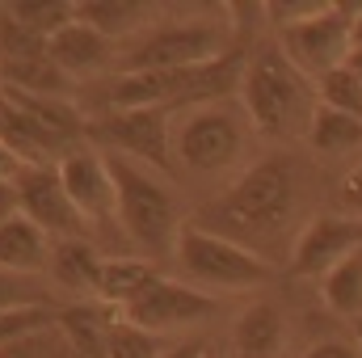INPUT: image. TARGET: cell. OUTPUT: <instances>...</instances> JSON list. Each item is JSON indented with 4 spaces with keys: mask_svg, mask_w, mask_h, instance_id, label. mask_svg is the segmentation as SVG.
Wrapping results in <instances>:
<instances>
[{
    "mask_svg": "<svg viewBox=\"0 0 362 358\" xmlns=\"http://www.w3.org/2000/svg\"><path fill=\"white\" fill-rule=\"evenodd\" d=\"M291 215H295V169L286 156H266L249 165L194 224L228 241H240V236H278L291 224Z\"/></svg>",
    "mask_w": 362,
    "mask_h": 358,
    "instance_id": "obj_1",
    "label": "cell"
},
{
    "mask_svg": "<svg viewBox=\"0 0 362 358\" xmlns=\"http://www.w3.org/2000/svg\"><path fill=\"white\" fill-rule=\"evenodd\" d=\"M101 156L114 178V207H118L122 241L135 245L139 258H169L177 249V232L185 224L177 215L173 190L160 181L156 169L131 156H118V152H101Z\"/></svg>",
    "mask_w": 362,
    "mask_h": 358,
    "instance_id": "obj_2",
    "label": "cell"
},
{
    "mask_svg": "<svg viewBox=\"0 0 362 358\" xmlns=\"http://www.w3.org/2000/svg\"><path fill=\"white\" fill-rule=\"evenodd\" d=\"M316 81H308L278 47H257L249 51L245 81H240V110L249 114L253 131L286 139L303 135L316 114Z\"/></svg>",
    "mask_w": 362,
    "mask_h": 358,
    "instance_id": "obj_3",
    "label": "cell"
},
{
    "mask_svg": "<svg viewBox=\"0 0 362 358\" xmlns=\"http://www.w3.org/2000/svg\"><path fill=\"white\" fill-rule=\"evenodd\" d=\"M177 270L189 278V287L215 295V291H257L274 278V266L249 245L228 241L219 232H206L202 224L185 219L173 249Z\"/></svg>",
    "mask_w": 362,
    "mask_h": 358,
    "instance_id": "obj_4",
    "label": "cell"
},
{
    "mask_svg": "<svg viewBox=\"0 0 362 358\" xmlns=\"http://www.w3.org/2000/svg\"><path fill=\"white\" fill-rule=\"evenodd\" d=\"M249 127V114L232 101L198 105L173 127V156L189 173H223L245 156Z\"/></svg>",
    "mask_w": 362,
    "mask_h": 358,
    "instance_id": "obj_5",
    "label": "cell"
},
{
    "mask_svg": "<svg viewBox=\"0 0 362 358\" xmlns=\"http://www.w3.org/2000/svg\"><path fill=\"white\" fill-rule=\"evenodd\" d=\"M228 55V34L211 21H173L148 30L122 59V72H177Z\"/></svg>",
    "mask_w": 362,
    "mask_h": 358,
    "instance_id": "obj_6",
    "label": "cell"
},
{
    "mask_svg": "<svg viewBox=\"0 0 362 358\" xmlns=\"http://www.w3.org/2000/svg\"><path fill=\"white\" fill-rule=\"evenodd\" d=\"M89 135L105 144V152L131 156L156 173H169V165H173L169 110H110L97 122H89Z\"/></svg>",
    "mask_w": 362,
    "mask_h": 358,
    "instance_id": "obj_7",
    "label": "cell"
},
{
    "mask_svg": "<svg viewBox=\"0 0 362 358\" xmlns=\"http://www.w3.org/2000/svg\"><path fill=\"white\" fill-rule=\"evenodd\" d=\"M13 190H17V211L34 219L51 241H93L89 219L76 211V202L64 190L59 165H25Z\"/></svg>",
    "mask_w": 362,
    "mask_h": 358,
    "instance_id": "obj_8",
    "label": "cell"
},
{
    "mask_svg": "<svg viewBox=\"0 0 362 358\" xmlns=\"http://www.w3.org/2000/svg\"><path fill=\"white\" fill-rule=\"evenodd\" d=\"M350 25H354V21L341 17L337 4H329V8L316 13V17L278 30V51H282L308 81H320V76H329L333 68H341V64L350 59V51H354Z\"/></svg>",
    "mask_w": 362,
    "mask_h": 358,
    "instance_id": "obj_9",
    "label": "cell"
},
{
    "mask_svg": "<svg viewBox=\"0 0 362 358\" xmlns=\"http://www.w3.org/2000/svg\"><path fill=\"white\" fill-rule=\"evenodd\" d=\"M219 308L215 295L189 287V282H177V278H160L131 304L122 308V321H131L135 329H148V333H177L185 325H202L211 312Z\"/></svg>",
    "mask_w": 362,
    "mask_h": 358,
    "instance_id": "obj_10",
    "label": "cell"
},
{
    "mask_svg": "<svg viewBox=\"0 0 362 358\" xmlns=\"http://www.w3.org/2000/svg\"><path fill=\"white\" fill-rule=\"evenodd\" d=\"M362 249V219L358 215H320L312 219L295 249H291V270L308 278H325L329 270Z\"/></svg>",
    "mask_w": 362,
    "mask_h": 358,
    "instance_id": "obj_11",
    "label": "cell"
},
{
    "mask_svg": "<svg viewBox=\"0 0 362 358\" xmlns=\"http://www.w3.org/2000/svg\"><path fill=\"white\" fill-rule=\"evenodd\" d=\"M59 178H64L68 198L76 202V211L89 219V228H101V224H114V228H118L114 178H110L101 152H93V148H72V152L59 161ZM118 232H122V228H118Z\"/></svg>",
    "mask_w": 362,
    "mask_h": 358,
    "instance_id": "obj_12",
    "label": "cell"
},
{
    "mask_svg": "<svg viewBox=\"0 0 362 358\" xmlns=\"http://www.w3.org/2000/svg\"><path fill=\"white\" fill-rule=\"evenodd\" d=\"M47 55L59 64V72L68 81H89V76L110 68L114 42L105 34H97L93 25H85V21H68L59 34L47 38Z\"/></svg>",
    "mask_w": 362,
    "mask_h": 358,
    "instance_id": "obj_13",
    "label": "cell"
},
{
    "mask_svg": "<svg viewBox=\"0 0 362 358\" xmlns=\"http://www.w3.org/2000/svg\"><path fill=\"white\" fill-rule=\"evenodd\" d=\"M122 312L110 308V304H97V299H81L72 308L59 312L55 329L68 346L72 358H110V329Z\"/></svg>",
    "mask_w": 362,
    "mask_h": 358,
    "instance_id": "obj_14",
    "label": "cell"
},
{
    "mask_svg": "<svg viewBox=\"0 0 362 358\" xmlns=\"http://www.w3.org/2000/svg\"><path fill=\"white\" fill-rule=\"evenodd\" d=\"M0 97H8L13 105H21L51 139H55V148L68 156L72 148H81V139L89 135V122H85V114L68 101V97H38V93H21V89H0Z\"/></svg>",
    "mask_w": 362,
    "mask_h": 358,
    "instance_id": "obj_15",
    "label": "cell"
},
{
    "mask_svg": "<svg viewBox=\"0 0 362 358\" xmlns=\"http://www.w3.org/2000/svg\"><path fill=\"white\" fill-rule=\"evenodd\" d=\"M101 266H105V253L93 241H55L51 245V266H47V274L68 295L93 299L101 291Z\"/></svg>",
    "mask_w": 362,
    "mask_h": 358,
    "instance_id": "obj_16",
    "label": "cell"
},
{
    "mask_svg": "<svg viewBox=\"0 0 362 358\" xmlns=\"http://www.w3.org/2000/svg\"><path fill=\"white\" fill-rule=\"evenodd\" d=\"M51 236L21 211L0 224V274H42L51 266Z\"/></svg>",
    "mask_w": 362,
    "mask_h": 358,
    "instance_id": "obj_17",
    "label": "cell"
},
{
    "mask_svg": "<svg viewBox=\"0 0 362 358\" xmlns=\"http://www.w3.org/2000/svg\"><path fill=\"white\" fill-rule=\"evenodd\" d=\"M232 346H236V358H282V346H286L282 312L274 304H253L249 312H240L232 329Z\"/></svg>",
    "mask_w": 362,
    "mask_h": 358,
    "instance_id": "obj_18",
    "label": "cell"
},
{
    "mask_svg": "<svg viewBox=\"0 0 362 358\" xmlns=\"http://www.w3.org/2000/svg\"><path fill=\"white\" fill-rule=\"evenodd\" d=\"M152 282H156V270H152L148 258H139V253H114V258H105V266H101V291H97V299L122 312V308H131Z\"/></svg>",
    "mask_w": 362,
    "mask_h": 358,
    "instance_id": "obj_19",
    "label": "cell"
},
{
    "mask_svg": "<svg viewBox=\"0 0 362 358\" xmlns=\"http://www.w3.org/2000/svg\"><path fill=\"white\" fill-rule=\"evenodd\" d=\"M148 8L152 4H139V0H76V21L93 25L97 34L114 42V38L135 34L148 21Z\"/></svg>",
    "mask_w": 362,
    "mask_h": 358,
    "instance_id": "obj_20",
    "label": "cell"
},
{
    "mask_svg": "<svg viewBox=\"0 0 362 358\" xmlns=\"http://www.w3.org/2000/svg\"><path fill=\"white\" fill-rule=\"evenodd\" d=\"M320 295H325L329 312L350 316V321H362V249L354 258L337 262V266L320 278Z\"/></svg>",
    "mask_w": 362,
    "mask_h": 358,
    "instance_id": "obj_21",
    "label": "cell"
},
{
    "mask_svg": "<svg viewBox=\"0 0 362 358\" xmlns=\"http://www.w3.org/2000/svg\"><path fill=\"white\" fill-rule=\"evenodd\" d=\"M308 144L325 156L333 152H350L362 144V118L354 114H341V110H329V105H316L312 114V127H308Z\"/></svg>",
    "mask_w": 362,
    "mask_h": 358,
    "instance_id": "obj_22",
    "label": "cell"
},
{
    "mask_svg": "<svg viewBox=\"0 0 362 358\" xmlns=\"http://www.w3.org/2000/svg\"><path fill=\"white\" fill-rule=\"evenodd\" d=\"M0 76L8 89H21V93H38V97H64L72 89V81L59 72V64L51 55L42 59H25V64H0Z\"/></svg>",
    "mask_w": 362,
    "mask_h": 358,
    "instance_id": "obj_23",
    "label": "cell"
},
{
    "mask_svg": "<svg viewBox=\"0 0 362 358\" xmlns=\"http://www.w3.org/2000/svg\"><path fill=\"white\" fill-rule=\"evenodd\" d=\"M55 321H59V312L47 308V304H8V308H0V358L8 354L17 342L51 329Z\"/></svg>",
    "mask_w": 362,
    "mask_h": 358,
    "instance_id": "obj_24",
    "label": "cell"
},
{
    "mask_svg": "<svg viewBox=\"0 0 362 358\" xmlns=\"http://www.w3.org/2000/svg\"><path fill=\"white\" fill-rule=\"evenodd\" d=\"M13 21H21L25 30H34V34H42V38H51V34H59L68 21H76V4H68V0H8V4H0Z\"/></svg>",
    "mask_w": 362,
    "mask_h": 358,
    "instance_id": "obj_25",
    "label": "cell"
},
{
    "mask_svg": "<svg viewBox=\"0 0 362 358\" xmlns=\"http://www.w3.org/2000/svg\"><path fill=\"white\" fill-rule=\"evenodd\" d=\"M316 101L329 105V110H341V114L362 118V76L350 68V64L333 68L329 76L316 81Z\"/></svg>",
    "mask_w": 362,
    "mask_h": 358,
    "instance_id": "obj_26",
    "label": "cell"
},
{
    "mask_svg": "<svg viewBox=\"0 0 362 358\" xmlns=\"http://www.w3.org/2000/svg\"><path fill=\"white\" fill-rule=\"evenodd\" d=\"M47 55V38L25 30L21 21H13L0 8V64H25V59H42Z\"/></svg>",
    "mask_w": 362,
    "mask_h": 358,
    "instance_id": "obj_27",
    "label": "cell"
},
{
    "mask_svg": "<svg viewBox=\"0 0 362 358\" xmlns=\"http://www.w3.org/2000/svg\"><path fill=\"white\" fill-rule=\"evenodd\" d=\"M110 358H165V346L156 333L148 329H135L131 321H114L110 329Z\"/></svg>",
    "mask_w": 362,
    "mask_h": 358,
    "instance_id": "obj_28",
    "label": "cell"
},
{
    "mask_svg": "<svg viewBox=\"0 0 362 358\" xmlns=\"http://www.w3.org/2000/svg\"><path fill=\"white\" fill-rule=\"evenodd\" d=\"M333 0H270V4H262L266 8V21L278 25V30H286V25H299V21H308V17H316V13H325Z\"/></svg>",
    "mask_w": 362,
    "mask_h": 358,
    "instance_id": "obj_29",
    "label": "cell"
},
{
    "mask_svg": "<svg viewBox=\"0 0 362 358\" xmlns=\"http://www.w3.org/2000/svg\"><path fill=\"white\" fill-rule=\"evenodd\" d=\"M341 207H346V215H358L362 219V165L341 178Z\"/></svg>",
    "mask_w": 362,
    "mask_h": 358,
    "instance_id": "obj_30",
    "label": "cell"
},
{
    "mask_svg": "<svg viewBox=\"0 0 362 358\" xmlns=\"http://www.w3.org/2000/svg\"><path fill=\"white\" fill-rule=\"evenodd\" d=\"M303 358H362V350H358V342H320Z\"/></svg>",
    "mask_w": 362,
    "mask_h": 358,
    "instance_id": "obj_31",
    "label": "cell"
},
{
    "mask_svg": "<svg viewBox=\"0 0 362 358\" xmlns=\"http://www.w3.org/2000/svg\"><path fill=\"white\" fill-rule=\"evenodd\" d=\"M21 169H25V161H21V156L0 139V181H4V185H13V181L21 178Z\"/></svg>",
    "mask_w": 362,
    "mask_h": 358,
    "instance_id": "obj_32",
    "label": "cell"
},
{
    "mask_svg": "<svg viewBox=\"0 0 362 358\" xmlns=\"http://www.w3.org/2000/svg\"><path fill=\"white\" fill-rule=\"evenodd\" d=\"M13 215H17V190L0 181V224H8Z\"/></svg>",
    "mask_w": 362,
    "mask_h": 358,
    "instance_id": "obj_33",
    "label": "cell"
},
{
    "mask_svg": "<svg viewBox=\"0 0 362 358\" xmlns=\"http://www.w3.org/2000/svg\"><path fill=\"white\" fill-rule=\"evenodd\" d=\"M206 354V346L202 342H177V346H169L165 358H202Z\"/></svg>",
    "mask_w": 362,
    "mask_h": 358,
    "instance_id": "obj_34",
    "label": "cell"
},
{
    "mask_svg": "<svg viewBox=\"0 0 362 358\" xmlns=\"http://www.w3.org/2000/svg\"><path fill=\"white\" fill-rule=\"evenodd\" d=\"M346 64H350V68L362 76V47H354V51H350V59H346Z\"/></svg>",
    "mask_w": 362,
    "mask_h": 358,
    "instance_id": "obj_35",
    "label": "cell"
},
{
    "mask_svg": "<svg viewBox=\"0 0 362 358\" xmlns=\"http://www.w3.org/2000/svg\"><path fill=\"white\" fill-rule=\"evenodd\" d=\"M350 42H354V47H362V17L350 25Z\"/></svg>",
    "mask_w": 362,
    "mask_h": 358,
    "instance_id": "obj_36",
    "label": "cell"
},
{
    "mask_svg": "<svg viewBox=\"0 0 362 358\" xmlns=\"http://www.w3.org/2000/svg\"><path fill=\"white\" fill-rule=\"evenodd\" d=\"M202 358H228V354H219V350H206V354H202Z\"/></svg>",
    "mask_w": 362,
    "mask_h": 358,
    "instance_id": "obj_37",
    "label": "cell"
},
{
    "mask_svg": "<svg viewBox=\"0 0 362 358\" xmlns=\"http://www.w3.org/2000/svg\"><path fill=\"white\" fill-rule=\"evenodd\" d=\"M358 350H362V321H358Z\"/></svg>",
    "mask_w": 362,
    "mask_h": 358,
    "instance_id": "obj_38",
    "label": "cell"
},
{
    "mask_svg": "<svg viewBox=\"0 0 362 358\" xmlns=\"http://www.w3.org/2000/svg\"><path fill=\"white\" fill-rule=\"evenodd\" d=\"M0 127H4V110H0Z\"/></svg>",
    "mask_w": 362,
    "mask_h": 358,
    "instance_id": "obj_39",
    "label": "cell"
}]
</instances>
